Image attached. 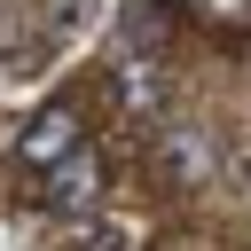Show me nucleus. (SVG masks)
<instances>
[{"mask_svg": "<svg viewBox=\"0 0 251 251\" xmlns=\"http://www.w3.org/2000/svg\"><path fill=\"white\" fill-rule=\"evenodd\" d=\"M71 149H86V118L71 110V102H55V110H39L24 133H16V165H31V173H55Z\"/></svg>", "mask_w": 251, "mask_h": 251, "instance_id": "obj_2", "label": "nucleus"}, {"mask_svg": "<svg viewBox=\"0 0 251 251\" xmlns=\"http://www.w3.org/2000/svg\"><path fill=\"white\" fill-rule=\"evenodd\" d=\"M173 31H180V8H173V0H126V16H118V55L165 63Z\"/></svg>", "mask_w": 251, "mask_h": 251, "instance_id": "obj_5", "label": "nucleus"}, {"mask_svg": "<svg viewBox=\"0 0 251 251\" xmlns=\"http://www.w3.org/2000/svg\"><path fill=\"white\" fill-rule=\"evenodd\" d=\"M110 102H118L126 118H165V102H173V78H165V63L118 55V63H110Z\"/></svg>", "mask_w": 251, "mask_h": 251, "instance_id": "obj_3", "label": "nucleus"}, {"mask_svg": "<svg viewBox=\"0 0 251 251\" xmlns=\"http://www.w3.org/2000/svg\"><path fill=\"white\" fill-rule=\"evenodd\" d=\"M86 251H133V243H126L118 227H94V235H86Z\"/></svg>", "mask_w": 251, "mask_h": 251, "instance_id": "obj_6", "label": "nucleus"}, {"mask_svg": "<svg viewBox=\"0 0 251 251\" xmlns=\"http://www.w3.org/2000/svg\"><path fill=\"white\" fill-rule=\"evenodd\" d=\"M102 188H110V157L86 141V149H71V157L39 180V204H47V212H63V220H78V212H94V204H102Z\"/></svg>", "mask_w": 251, "mask_h": 251, "instance_id": "obj_1", "label": "nucleus"}, {"mask_svg": "<svg viewBox=\"0 0 251 251\" xmlns=\"http://www.w3.org/2000/svg\"><path fill=\"white\" fill-rule=\"evenodd\" d=\"M149 165H157L165 188H204V180H212V141H204L196 126H165L157 149H149Z\"/></svg>", "mask_w": 251, "mask_h": 251, "instance_id": "obj_4", "label": "nucleus"}]
</instances>
